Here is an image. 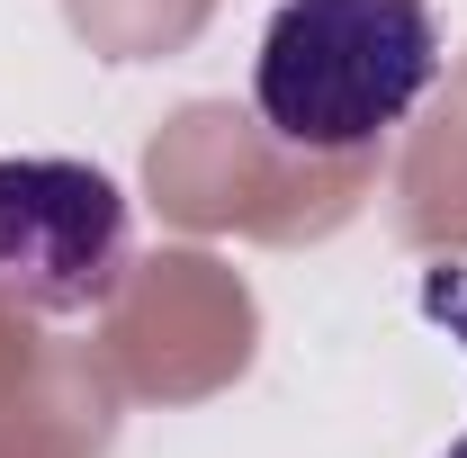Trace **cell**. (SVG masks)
<instances>
[{"instance_id": "obj_1", "label": "cell", "mask_w": 467, "mask_h": 458, "mask_svg": "<svg viewBox=\"0 0 467 458\" xmlns=\"http://www.w3.org/2000/svg\"><path fill=\"white\" fill-rule=\"evenodd\" d=\"M441 81L431 0H279L252 63V109L296 153H368Z\"/></svg>"}, {"instance_id": "obj_2", "label": "cell", "mask_w": 467, "mask_h": 458, "mask_svg": "<svg viewBox=\"0 0 467 458\" xmlns=\"http://www.w3.org/2000/svg\"><path fill=\"white\" fill-rule=\"evenodd\" d=\"M126 279V198L90 162H0V297L36 315H90Z\"/></svg>"}, {"instance_id": "obj_3", "label": "cell", "mask_w": 467, "mask_h": 458, "mask_svg": "<svg viewBox=\"0 0 467 458\" xmlns=\"http://www.w3.org/2000/svg\"><path fill=\"white\" fill-rule=\"evenodd\" d=\"M450 458H467V441H450Z\"/></svg>"}]
</instances>
